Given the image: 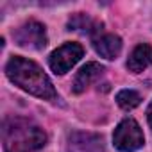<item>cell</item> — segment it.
<instances>
[{"mask_svg":"<svg viewBox=\"0 0 152 152\" xmlns=\"http://www.w3.org/2000/svg\"><path fill=\"white\" fill-rule=\"evenodd\" d=\"M116 102H118V106H120L124 111H131V109H134V107L140 106L141 97H140V93L134 91V90H122V91H118V95H116Z\"/></svg>","mask_w":152,"mask_h":152,"instance_id":"obj_11","label":"cell"},{"mask_svg":"<svg viewBox=\"0 0 152 152\" xmlns=\"http://www.w3.org/2000/svg\"><path fill=\"white\" fill-rule=\"evenodd\" d=\"M70 152H104L102 138L91 132H73L68 140Z\"/></svg>","mask_w":152,"mask_h":152,"instance_id":"obj_7","label":"cell"},{"mask_svg":"<svg viewBox=\"0 0 152 152\" xmlns=\"http://www.w3.org/2000/svg\"><path fill=\"white\" fill-rule=\"evenodd\" d=\"M152 64V47L148 43H140L132 48L127 59V68L132 73H141Z\"/></svg>","mask_w":152,"mask_h":152,"instance_id":"obj_8","label":"cell"},{"mask_svg":"<svg viewBox=\"0 0 152 152\" xmlns=\"http://www.w3.org/2000/svg\"><path fill=\"white\" fill-rule=\"evenodd\" d=\"M13 39L18 47L31 48V50H41L48 43L45 25L39 22H34V20H29L23 25H20L13 32Z\"/></svg>","mask_w":152,"mask_h":152,"instance_id":"obj_4","label":"cell"},{"mask_svg":"<svg viewBox=\"0 0 152 152\" xmlns=\"http://www.w3.org/2000/svg\"><path fill=\"white\" fill-rule=\"evenodd\" d=\"M113 143L120 152H134L141 148L145 143V136L140 124L134 118L122 120L113 132Z\"/></svg>","mask_w":152,"mask_h":152,"instance_id":"obj_3","label":"cell"},{"mask_svg":"<svg viewBox=\"0 0 152 152\" xmlns=\"http://www.w3.org/2000/svg\"><path fill=\"white\" fill-rule=\"evenodd\" d=\"M68 29L70 31H81V32H88V34H99L102 31V23L91 20L90 16L83 15V13H77L73 15L68 22Z\"/></svg>","mask_w":152,"mask_h":152,"instance_id":"obj_10","label":"cell"},{"mask_svg":"<svg viewBox=\"0 0 152 152\" xmlns=\"http://www.w3.org/2000/svg\"><path fill=\"white\" fill-rule=\"evenodd\" d=\"M104 66L100 64V63H95V61H91V63H86L79 72H77V75H75V79H73V93H83V91H86V88L88 86H91L95 81H99L102 75H104Z\"/></svg>","mask_w":152,"mask_h":152,"instance_id":"obj_6","label":"cell"},{"mask_svg":"<svg viewBox=\"0 0 152 152\" xmlns=\"http://www.w3.org/2000/svg\"><path fill=\"white\" fill-rule=\"evenodd\" d=\"M93 47L97 54L104 59H115L122 52V39L116 34H102L93 39Z\"/></svg>","mask_w":152,"mask_h":152,"instance_id":"obj_9","label":"cell"},{"mask_svg":"<svg viewBox=\"0 0 152 152\" xmlns=\"http://www.w3.org/2000/svg\"><path fill=\"white\" fill-rule=\"evenodd\" d=\"M6 73L11 83H15L23 91L43 99V100H54L57 99V91L48 79V75L43 72L39 64H36L31 59L15 56L6 64Z\"/></svg>","mask_w":152,"mask_h":152,"instance_id":"obj_1","label":"cell"},{"mask_svg":"<svg viewBox=\"0 0 152 152\" xmlns=\"http://www.w3.org/2000/svg\"><path fill=\"white\" fill-rule=\"evenodd\" d=\"M4 152H34L47 143L45 131L27 118H7L2 129Z\"/></svg>","mask_w":152,"mask_h":152,"instance_id":"obj_2","label":"cell"},{"mask_svg":"<svg viewBox=\"0 0 152 152\" xmlns=\"http://www.w3.org/2000/svg\"><path fill=\"white\" fill-rule=\"evenodd\" d=\"M83 56H84V48H83V45L68 41V43L61 45L59 48H56V50L50 54V57H48V64H50V68H52L54 73L63 75V73H66L72 66L77 64V63L81 61Z\"/></svg>","mask_w":152,"mask_h":152,"instance_id":"obj_5","label":"cell"},{"mask_svg":"<svg viewBox=\"0 0 152 152\" xmlns=\"http://www.w3.org/2000/svg\"><path fill=\"white\" fill-rule=\"evenodd\" d=\"M147 118H148V124H150V129H152V102L147 107Z\"/></svg>","mask_w":152,"mask_h":152,"instance_id":"obj_12","label":"cell"}]
</instances>
